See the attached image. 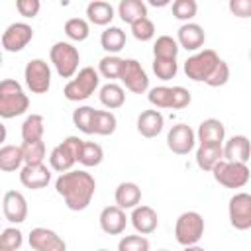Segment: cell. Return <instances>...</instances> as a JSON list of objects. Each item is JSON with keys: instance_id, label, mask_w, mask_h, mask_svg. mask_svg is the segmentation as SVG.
<instances>
[{"instance_id": "6da1fadb", "label": "cell", "mask_w": 251, "mask_h": 251, "mask_svg": "<svg viewBox=\"0 0 251 251\" xmlns=\"http://www.w3.org/2000/svg\"><path fill=\"white\" fill-rule=\"evenodd\" d=\"M55 190L59 196H63L69 210L80 212L92 202L96 192V180L86 171H67L61 173L55 180Z\"/></svg>"}, {"instance_id": "5b68a950", "label": "cell", "mask_w": 251, "mask_h": 251, "mask_svg": "<svg viewBox=\"0 0 251 251\" xmlns=\"http://www.w3.org/2000/svg\"><path fill=\"white\" fill-rule=\"evenodd\" d=\"M204 235V218L194 212V210H188V212H182L178 218H176V224H175V237L180 245H196Z\"/></svg>"}, {"instance_id": "74e56055", "label": "cell", "mask_w": 251, "mask_h": 251, "mask_svg": "<svg viewBox=\"0 0 251 251\" xmlns=\"http://www.w3.org/2000/svg\"><path fill=\"white\" fill-rule=\"evenodd\" d=\"M92 118H94V108L92 106H78L73 112V124L86 135L92 133Z\"/></svg>"}, {"instance_id": "db71d44e", "label": "cell", "mask_w": 251, "mask_h": 251, "mask_svg": "<svg viewBox=\"0 0 251 251\" xmlns=\"http://www.w3.org/2000/svg\"><path fill=\"white\" fill-rule=\"evenodd\" d=\"M98 251H108V249H98Z\"/></svg>"}, {"instance_id": "60d3db41", "label": "cell", "mask_w": 251, "mask_h": 251, "mask_svg": "<svg viewBox=\"0 0 251 251\" xmlns=\"http://www.w3.org/2000/svg\"><path fill=\"white\" fill-rule=\"evenodd\" d=\"M153 73L161 80H171L178 73L176 59H153Z\"/></svg>"}, {"instance_id": "836d02e7", "label": "cell", "mask_w": 251, "mask_h": 251, "mask_svg": "<svg viewBox=\"0 0 251 251\" xmlns=\"http://www.w3.org/2000/svg\"><path fill=\"white\" fill-rule=\"evenodd\" d=\"M20 149H22L24 165H39L45 159V143H43V139H39V141H24L20 145Z\"/></svg>"}, {"instance_id": "d4e9b609", "label": "cell", "mask_w": 251, "mask_h": 251, "mask_svg": "<svg viewBox=\"0 0 251 251\" xmlns=\"http://www.w3.org/2000/svg\"><path fill=\"white\" fill-rule=\"evenodd\" d=\"M86 16L94 25H108L114 20V6L104 0H94L86 6Z\"/></svg>"}, {"instance_id": "681fc988", "label": "cell", "mask_w": 251, "mask_h": 251, "mask_svg": "<svg viewBox=\"0 0 251 251\" xmlns=\"http://www.w3.org/2000/svg\"><path fill=\"white\" fill-rule=\"evenodd\" d=\"M149 4H151V6H167L169 0H149Z\"/></svg>"}, {"instance_id": "ab89813d", "label": "cell", "mask_w": 251, "mask_h": 251, "mask_svg": "<svg viewBox=\"0 0 251 251\" xmlns=\"http://www.w3.org/2000/svg\"><path fill=\"white\" fill-rule=\"evenodd\" d=\"M198 12L196 0H175L173 2V16L180 22H190Z\"/></svg>"}, {"instance_id": "7c38bea8", "label": "cell", "mask_w": 251, "mask_h": 251, "mask_svg": "<svg viewBox=\"0 0 251 251\" xmlns=\"http://www.w3.org/2000/svg\"><path fill=\"white\" fill-rule=\"evenodd\" d=\"M33 39V29L25 22H14L10 24L2 33V47L10 53L22 51L29 41Z\"/></svg>"}, {"instance_id": "9c48e42d", "label": "cell", "mask_w": 251, "mask_h": 251, "mask_svg": "<svg viewBox=\"0 0 251 251\" xmlns=\"http://www.w3.org/2000/svg\"><path fill=\"white\" fill-rule=\"evenodd\" d=\"M25 86L33 94H45L51 88V69L43 59H31L24 69Z\"/></svg>"}, {"instance_id": "83f0119b", "label": "cell", "mask_w": 251, "mask_h": 251, "mask_svg": "<svg viewBox=\"0 0 251 251\" xmlns=\"http://www.w3.org/2000/svg\"><path fill=\"white\" fill-rule=\"evenodd\" d=\"M98 98H100V102H102L108 110H116V108H122V106H124V102H126V92H124V88H122L120 84L108 82V84H104V86L100 88Z\"/></svg>"}, {"instance_id": "5bb4252c", "label": "cell", "mask_w": 251, "mask_h": 251, "mask_svg": "<svg viewBox=\"0 0 251 251\" xmlns=\"http://www.w3.org/2000/svg\"><path fill=\"white\" fill-rule=\"evenodd\" d=\"M27 241L33 251H65L67 249L65 239L57 231L47 227H33L29 231Z\"/></svg>"}, {"instance_id": "f907efd6", "label": "cell", "mask_w": 251, "mask_h": 251, "mask_svg": "<svg viewBox=\"0 0 251 251\" xmlns=\"http://www.w3.org/2000/svg\"><path fill=\"white\" fill-rule=\"evenodd\" d=\"M184 251H206L204 247H200V245H186L184 247Z\"/></svg>"}, {"instance_id": "f6af8a7d", "label": "cell", "mask_w": 251, "mask_h": 251, "mask_svg": "<svg viewBox=\"0 0 251 251\" xmlns=\"http://www.w3.org/2000/svg\"><path fill=\"white\" fill-rule=\"evenodd\" d=\"M171 92H173V102H171V108L173 110H182L190 104V92L184 88V86H171Z\"/></svg>"}, {"instance_id": "8fae6325", "label": "cell", "mask_w": 251, "mask_h": 251, "mask_svg": "<svg viewBox=\"0 0 251 251\" xmlns=\"http://www.w3.org/2000/svg\"><path fill=\"white\" fill-rule=\"evenodd\" d=\"M227 216L231 227L245 231L251 227V194L247 192H235L229 198L227 204Z\"/></svg>"}, {"instance_id": "816d5d0a", "label": "cell", "mask_w": 251, "mask_h": 251, "mask_svg": "<svg viewBox=\"0 0 251 251\" xmlns=\"http://www.w3.org/2000/svg\"><path fill=\"white\" fill-rule=\"evenodd\" d=\"M0 67H2V49H0Z\"/></svg>"}, {"instance_id": "d6a6232c", "label": "cell", "mask_w": 251, "mask_h": 251, "mask_svg": "<svg viewBox=\"0 0 251 251\" xmlns=\"http://www.w3.org/2000/svg\"><path fill=\"white\" fill-rule=\"evenodd\" d=\"M178 43L171 35H159L153 43V55L155 59H176L178 55Z\"/></svg>"}, {"instance_id": "4dcf8cb0", "label": "cell", "mask_w": 251, "mask_h": 251, "mask_svg": "<svg viewBox=\"0 0 251 251\" xmlns=\"http://www.w3.org/2000/svg\"><path fill=\"white\" fill-rule=\"evenodd\" d=\"M104 159V149L94 143V141H82L76 163H80L82 167H98Z\"/></svg>"}, {"instance_id": "ee69618b", "label": "cell", "mask_w": 251, "mask_h": 251, "mask_svg": "<svg viewBox=\"0 0 251 251\" xmlns=\"http://www.w3.org/2000/svg\"><path fill=\"white\" fill-rule=\"evenodd\" d=\"M227 80H229V65H227L224 59H220L218 65H216V69H214L212 75L208 76L206 84L212 86V88H218V86H224Z\"/></svg>"}, {"instance_id": "bcb514c9", "label": "cell", "mask_w": 251, "mask_h": 251, "mask_svg": "<svg viewBox=\"0 0 251 251\" xmlns=\"http://www.w3.org/2000/svg\"><path fill=\"white\" fill-rule=\"evenodd\" d=\"M16 10L24 18H35L41 10V2L39 0H16Z\"/></svg>"}, {"instance_id": "603a6c76", "label": "cell", "mask_w": 251, "mask_h": 251, "mask_svg": "<svg viewBox=\"0 0 251 251\" xmlns=\"http://www.w3.org/2000/svg\"><path fill=\"white\" fill-rule=\"evenodd\" d=\"M116 206L122 210H133L141 202V188L135 182H120L114 192Z\"/></svg>"}, {"instance_id": "f5cc1de1", "label": "cell", "mask_w": 251, "mask_h": 251, "mask_svg": "<svg viewBox=\"0 0 251 251\" xmlns=\"http://www.w3.org/2000/svg\"><path fill=\"white\" fill-rule=\"evenodd\" d=\"M159 251H169V249H159Z\"/></svg>"}, {"instance_id": "f546056e", "label": "cell", "mask_w": 251, "mask_h": 251, "mask_svg": "<svg viewBox=\"0 0 251 251\" xmlns=\"http://www.w3.org/2000/svg\"><path fill=\"white\" fill-rule=\"evenodd\" d=\"M45 122L41 114H29L22 124V139L24 141H39L43 139Z\"/></svg>"}, {"instance_id": "7402d4cb", "label": "cell", "mask_w": 251, "mask_h": 251, "mask_svg": "<svg viewBox=\"0 0 251 251\" xmlns=\"http://www.w3.org/2000/svg\"><path fill=\"white\" fill-rule=\"evenodd\" d=\"M163 126H165V118L159 110H143L137 118V131L147 139L157 137L163 131Z\"/></svg>"}, {"instance_id": "c3c4849f", "label": "cell", "mask_w": 251, "mask_h": 251, "mask_svg": "<svg viewBox=\"0 0 251 251\" xmlns=\"http://www.w3.org/2000/svg\"><path fill=\"white\" fill-rule=\"evenodd\" d=\"M6 135H8V131H6V126L0 122V147H2V143L6 141Z\"/></svg>"}, {"instance_id": "b9f144b4", "label": "cell", "mask_w": 251, "mask_h": 251, "mask_svg": "<svg viewBox=\"0 0 251 251\" xmlns=\"http://www.w3.org/2000/svg\"><path fill=\"white\" fill-rule=\"evenodd\" d=\"M131 35L137 41H151L155 37V24L145 16L131 24Z\"/></svg>"}, {"instance_id": "484cf974", "label": "cell", "mask_w": 251, "mask_h": 251, "mask_svg": "<svg viewBox=\"0 0 251 251\" xmlns=\"http://www.w3.org/2000/svg\"><path fill=\"white\" fill-rule=\"evenodd\" d=\"M118 16L122 18V22L131 25L139 18L147 16V4L143 0H122L118 4Z\"/></svg>"}, {"instance_id": "f35d334b", "label": "cell", "mask_w": 251, "mask_h": 251, "mask_svg": "<svg viewBox=\"0 0 251 251\" xmlns=\"http://www.w3.org/2000/svg\"><path fill=\"white\" fill-rule=\"evenodd\" d=\"M24 243V233L18 227H6L0 233V251H18Z\"/></svg>"}, {"instance_id": "cb8c5ba5", "label": "cell", "mask_w": 251, "mask_h": 251, "mask_svg": "<svg viewBox=\"0 0 251 251\" xmlns=\"http://www.w3.org/2000/svg\"><path fill=\"white\" fill-rule=\"evenodd\" d=\"M100 45L108 55H116L126 47V31L122 27L110 25L100 35Z\"/></svg>"}, {"instance_id": "4316f807", "label": "cell", "mask_w": 251, "mask_h": 251, "mask_svg": "<svg viewBox=\"0 0 251 251\" xmlns=\"http://www.w3.org/2000/svg\"><path fill=\"white\" fill-rule=\"evenodd\" d=\"M222 159V145H198L196 149V165L202 171H212Z\"/></svg>"}, {"instance_id": "ac0fdd59", "label": "cell", "mask_w": 251, "mask_h": 251, "mask_svg": "<svg viewBox=\"0 0 251 251\" xmlns=\"http://www.w3.org/2000/svg\"><path fill=\"white\" fill-rule=\"evenodd\" d=\"M222 155L224 161H231V163H245L249 161L251 155V147H249V139L247 135H233L226 141V145H222Z\"/></svg>"}, {"instance_id": "44dd1931", "label": "cell", "mask_w": 251, "mask_h": 251, "mask_svg": "<svg viewBox=\"0 0 251 251\" xmlns=\"http://www.w3.org/2000/svg\"><path fill=\"white\" fill-rule=\"evenodd\" d=\"M196 137L200 141V145H224V137H226V127L220 120L216 118H208L198 126Z\"/></svg>"}, {"instance_id": "e0dca14e", "label": "cell", "mask_w": 251, "mask_h": 251, "mask_svg": "<svg viewBox=\"0 0 251 251\" xmlns=\"http://www.w3.org/2000/svg\"><path fill=\"white\" fill-rule=\"evenodd\" d=\"M204 41H206L204 27L194 22H186L176 29V43L186 51H198L204 45Z\"/></svg>"}, {"instance_id": "ffe728a7", "label": "cell", "mask_w": 251, "mask_h": 251, "mask_svg": "<svg viewBox=\"0 0 251 251\" xmlns=\"http://www.w3.org/2000/svg\"><path fill=\"white\" fill-rule=\"evenodd\" d=\"M131 226L135 227L137 233L141 235H149L157 229L159 226V218H157V212L151 208V206H135L133 212H131Z\"/></svg>"}, {"instance_id": "30bf717a", "label": "cell", "mask_w": 251, "mask_h": 251, "mask_svg": "<svg viewBox=\"0 0 251 251\" xmlns=\"http://www.w3.org/2000/svg\"><path fill=\"white\" fill-rule=\"evenodd\" d=\"M120 80L133 94H143L149 90V76L137 59H124Z\"/></svg>"}, {"instance_id": "9a60e30c", "label": "cell", "mask_w": 251, "mask_h": 251, "mask_svg": "<svg viewBox=\"0 0 251 251\" xmlns=\"http://www.w3.org/2000/svg\"><path fill=\"white\" fill-rule=\"evenodd\" d=\"M2 210L8 222L22 224L27 218V200L20 190H8L2 198Z\"/></svg>"}, {"instance_id": "52a82bcc", "label": "cell", "mask_w": 251, "mask_h": 251, "mask_svg": "<svg viewBox=\"0 0 251 251\" xmlns=\"http://www.w3.org/2000/svg\"><path fill=\"white\" fill-rule=\"evenodd\" d=\"M218 61H220V57L214 49L198 51L184 61V73L194 82H206L208 76L212 75V71L216 69Z\"/></svg>"}, {"instance_id": "d6986e66", "label": "cell", "mask_w": 251, "mask_h": 251, "mask_svg": "<svg viewBox=\"0 0 251 251\" xmlns=\"http://www.w3.org/2000/svg\"><path fill=\"white\" fill-rule=\"evenodd\" d=\"M100 227L104 233L108 235H120L126 226H127V218H126V212L118 206H106L102 212H100Z\"/></svg>"}, {"instance_id": "8992f818", "label": "cell", "mask_w": 251, "mask_h": 251, "mask_svg": "<svg viewBox=\"0 0 251 251\" xmlns=\"http://www.w3.org/2000/svg\"><path fill=\"white\" fill-rule=\"evenodd\" d=\"M214 180L226 188H243L249 182V167L245 163H231V161H220L212 169Z\"/></svg>"}, {"instance_id": "3957f363", "label": "cell", "mask_w": 251, "mask_h": 251, "mask_svg": "<svg viewBox=\"0 0 251 251\" xmlns=\"http://www.w3.org/2000/svg\"><path fill=\"white\" fill-rule=\"evenodd\" d=\"M100 84V75L94 67H82L63 88V94L71 102H80L86 100L94 94V90Z\"/></svg>"}, {"instance_id": "ba28073f", "label": "cell", "mask_w": 251, "mask_h": 251, "mask_svg": "<svg viewBox=\"0 0 251 251\" xmlns=\"http://www.w3.org/2000/svg\"><path fill=\"white\" fill-rule=\"evenodd\" d=\"M82 139L76 135H69L63 143H59L57 147H53V151L49 153V165L53 171L57 173H67L73 169V165L76 163L78 151H80Z\"/></svg>"}, {"instance_id": "4fadbf2b", "label": "cell", "mask_w": 251, "mask_h": 251, "mask_svg": "<svg viewBox=\"0 0 251 251\" xmlns=\"http://www.w3.org/2000/svg\"><path fill=\"white\" fill-rule=\"evenodd\" d=\"M194 143H196V133L186 124H176L167 133V147L175 155H188L194 149Z\"/></svg>"}, {"instance_id": "e575fe53", "label": "cell", "mask_w": 251, "mask_h": 251, "mask_svg": "<svg viewBox=\"0 0 251 251\" xmlns=\"http://www.w3.org/2000/svg\"><path fill=\"white\" fill-rule=\"evenodd\" d=\"M65 35L73 41H84L90 33V27H88V22L84 18H69L65 22Z\"/></svg>"}, {"instance_id": "f1b7e54d", "label": "cell", "mask_w": 251, "mask_h": 251, "mask_svg": "<svg viewBox=\"0 0 251 251\" xmlns=\"http://www.w3.org/2000/svg\"><path fill=\"white\" fill-rule=\"evenodd\" d=\"M118 127V120L108 110H94L92 118V133L96 135H112Z\"/></svg>"}, {"instance_id": "7dc6e473", "label": "cell", "mask_w": 251, "mask_h": 251, "mask_svg": "<svg viewBox=\"0 0 251 251\" xmlns=\"http://www.w3.org/2000/svg\"><path fill=\"white\" fill-rule=\"evenodd\" d=\"M229 12L237 18L251 16V0H229Z\"/></svg>"}, {"instance_id": "277c9868", "label": "cell", "mask_w": 251, "mask_h": 251, "mask_svg": "<svg viewBox=\"0 0 251 251\" xmlns=\"http://www.w3.org/2000/svg\"><path fill=\"white\" fill-rule=\"evenodd\" d=\"M49 59L61 78H73L78 71L80 55L78 49L69 41H57L49 49Z\"/></svg>"}, {"instance_id": "7a4b0ae2", "label": "cell", "mask_w": 251, "mask_h": 251, "mask_svg": "<svg viewBox=\"0 0 251 251\" xmlns=\"http://www.w3.org/2000/svg\"><path fill=\"white\" fill-rule=\"evenodd\" d=\"M29 108V98L24 92L22 84L16 78L0 80V118L12 120L16 116L25 114Z\"/></svg>"}, {"instance_id": "1f68e13d", "label": "cell", "mask_w": 251, "mask_h": 251, "mask_svg": "<svg viewBox=\"0 0 251 251\" xmlns=\"http://www.w3.org/2000/svg\"><path fill=\"white\" fill-rule=\"evenodd\" d=\"M22 149L20 145H2L0 147V171L14 173L22 167Z\"/></svg>"}, {"instance_id": "7bdbcfd3", "label": "cell", "mask_w": 251, "mask_h": 251, "mask_svg": "<svg viewBox=\"0 0 251 251\" xmlns=\"http://www.w3.org/2000/svg\"><path fill=\"white\" fill-rule=\"evenodd\" d=\"M118 251H149V239L143 235H124L118 243Z\"/></svg>"}, {"instance_id": "8d00e7d4", "label": "cell", "mask_w": 251, "mask_h": 251, "mask_svg": "<svg viewBox=\"0 0 251 251\" xmlns=\"http://www.w3.org/2000/svg\"><path fill=\"white\" fill-rule=\"evenodd\" d=\"M147 100L151 106H155L157 110H167L171 108V102H173V92H171V86H155L149 90L147 94Z\"/></svg>"}, {"instance_id": "2e32d148", "label": "cell", "mask_w": 251, "mask_h": 251, "mask_svg": "<svg viewBox=\"0 0 251 251\" xmlns=\"http://www.w3.org/2000/svg\"><path fill=\"white\" fill-rule=\"evenodd\" d=\"M20 182L25 188H31V190L45 188L51 182V171L43 163H39V165H24L20 169Z\"/></svg>"}, {"instance_id": "d590c367", "label": "cell", "mask_w": 251, "mask_h": 251, "mask_svg": "<svg viewBox=\"0 0 251 251\" xmlns=\"http://www.w3.org/2000/svg\"><path fill=\"white\" fill-rule=\"evenodd\" d=\"M122 65L124 59L118 55H104L98 63V75H102L104 78H120L122 73Z\"/></svg>"}]
</instances>
